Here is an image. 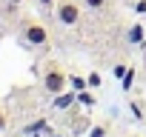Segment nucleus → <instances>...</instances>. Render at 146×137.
<instances>
[{
	"label": "nucleus",
	"instance_id": "nucleus-2",
	"mask_svg": "<svg viewBox=\"0 0 146 137\" xmlns=\"http://www.w3.org/2000/svg\"><path fill=\"white\" fill-rule=\"evenodd\" d=\"M66 80H69V77L60 72V68H57V66H52L49 72H46V77H43V86H46V92H49V94H60V92L66 89Z\"/></svg>",
	"mask_w": 146,
	"mask_h": 137
},
{
	"label": "nucleus",
	"instance_id": "nucleus-14",
	"mask_svg": "<svg viewBox=\"0 0 146 137\" xmlns=\"http://www.w3.org/2000/svg\"><path fill=\"white\" fill-rule=\"evenodd\" d=\"M9 3H12V6H17V3H26V0H9Z\"/></svg>",
	"mask_w": 146,
	"mask_h": 137
},
{
	"label": "nucleus",
	"instance_id": "nucleus-4",
	"mask_svg": "<svg viewBox=\"0 0 146 137\" xmlns=\"http://www.w3.org/2000/svg\"><path fill=\"white\" fill-rule=\"evenodd\" d=\"M72 103H75V94H57V100H54L57 109H69Z\"/></svg>",
	"mask_w": 146,
	"mask_h": 137
},
{
	"label": "nucleus",
	"instance_id": "nucleus-12",
	"mask_svg": "<svg viewBox=\"0 0 146 137\" xmlns=\"http://www.w3.org/2000/svg\"><path fill=\"white\" fill-rule=\"evenodd\" d=\"M137 12H140V14H146V0H140V3H137Z\"/></svg>",
	"mask_w": 146,
	"mask_h": 137
},
{
	"label": "nucleus",
	"instance_id": "nucleus-3",
	"mask_svg": "<svg viewBox=\"0 0 146 137\" xmlns=\"http://www.w3.org/2000/svg\"><path fill=\"white\" fill-rule=\"evenodd\" d=\"M57 17H60L63 26H75V23H80V6L75 0H63L57 6Z\"/></svg>",
	"mask_w": 146,
	"mask_h": 137
},
{
	"label": "nucleus",
	"instance_id": "nucleus-1",
	"mask_svg": "<svg viewBox=\"0 0 146 137\" xmlns=\"http://www.w3.org/2000/svg\"><path fill=\"white\" fill-rule=\"evenodd\" d=\"M23 40L32 46H43V43H49V29L37 20H26L23 23Z\"/></svg>",
	"mask_w": 146,
	"mask_h": 137
},
{
	"label": "nucleus",
	"instance_id": "nucleus-11",
	"mask_svg": "<svg viewBox=\"0 0 146 137\" xmlns=\"http://www.w3.org/2000/svg\"><path fill=\"white\" fill-rule=\"evenodd\" d=\"M89 137H106V128L103 126H98V128H92V134Z\"/></svg>",
	"mask_w": 146,
	"mask_h": 137
},
{
	"label": "nucleus",
	"instance_id": "nucleus-6",
	"mask_svg": "<svg viewBox=\"0 0 146 137\" xmlns=\"http://www.w3.org/2000/svg\"><path fill=\"white\" fill-rule=\"evenodd\" d=\"M132 80H135V72H132V68H126V74H123V89H132Z\"/></svg>",
	"mask_w": 146,
	"mask_h": 137
},
{
	"label": "nucleus",
	"instance_id": "nucleus-10",
	"mask_svg": "<svg viewBox=\"0 0 146 137\" xmlns=\"http://www.w3.org/2000/svg\"><path fill=\"white\" fill-rule=\"evenodd\" d=\"M78 100H80V103H83V106H92V103H95V100H92V94H89V92H80V97H78Z\"/></svg>",
	"mask_w": 146,
	"mask_h": 137
},
{
	"label": "nucleus",
	"instance_id": "nucleus-8",
	"mask_svg": "<svg viewBox=\"0 0 146 137\" xmlns=\"http://www.w3.org/2000/svg\"><path fill=\"white\" fill-rule=\"evenodd\" d=\"M72 86H75V89H78V92H83V89H86V86H89V83H86V80H83V77H72Z\"/></svg>",
	"mask_w": 146,
	"mask_h": 137
},
{
	"label": "nucleus",
	"instance_id": "nucleus-7",
	"mask_svg": "<svg viewBox=\"0 0 146 137\" xmlns=\"http://www.w3.org/2000/svg\"><path fill=\"white\" fill-rule=\"evenodd\" d=\"M86 83H89L92 89H98V86H100V74H98V72H92V74L86 77Z\"/></svg>",
	"mask_w": 146,
	"mask_h": 137
},
{
	"label": "nucleus",
	"instance_id": "nucleus-9",
	"mask_svg": "<svg viewBox=\"0 0 146 137\" xmlns=\"http://www.w3.org/2000/svg\"><path fill=\"white\" fill-rule=\"evenodd\" d=\"M86 6L98 12V9H103V6H106V0H86Z\"/></svg>",
	"mask_w": 146,
	"mask_h": 137
},
{
	"label": "nucleus",
	"instance_id": "nucleus-5",
	"mask_svg": "<svg viewBox=\"0 0 146 137\" xmlns=\"http://www.w3.org/2000/svg\"><path fill=\"white\" fill-rule=\"evenodd\" d=\"M129 43H143V26H132V32H129Z\"/></svg>",
	"mask_w": 146,
	"mask_h": 137
},
{
	"label": "nucleus",
	"instance_id": "nucleus-15",
	"mask_svg": "<svg viewBox=\"0 0 146 137\" xmlns=\"http://www.w3.org/2000/svg\"><path fill=\"white\" fill-rule=\"evenodd\" d=\"M49 3H52V0H40V6H49Z\"/></svg>",
	"mask_w": 146,
	"mask_h": 137
},
{
	"label": "nucleus",
	"instance_id": "nucleus-13",
	"mask_svg": "<svg viewBox=\"0 0 146 137\" xmlns=\"http://www.w3.org/2000/svg\"><path fill=\"white\" fill-rule=\"evenodd\" d=\"M0 128H6V114L0 111Z\"/></svg>",
	"mask_w": 146,
	"mask_h": 137
}]
</instances>
